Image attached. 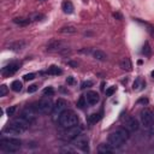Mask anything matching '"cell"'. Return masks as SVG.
I'll use <instances>...</instances> for the list:
<instances>
[{
	"label": "cell",
	"mask_w": 154,
	"mask_h": 154,
	"mask_svg": "<svg viewBox=\"0 0 154 154\" xmlns=\"http://www.w3.org/2000/svg\"><path fill=\"white\" fill-rule=\"evenodd\" d=\"M142 54H145L147 57H149L152 54V48H150V46H149L148 42H145V45L142 47Z\"/></svg>",
	"instance_id": "26"
},
{
	"label": "cell",
	"mask_w": 154,
	"mask_h": 154,
	"mask_svg": "<svg viewBox=\"0 0 154 154\" xmlns=\"http://www.w3.org/2000/svg\"><path fill=\"white\" fill-rule=\"evenodd\" d=\"M137 102L139 104H148V99H140Z\"/></svg>",
	"instance_id": "36"
},
{
	"label": "cell",
	"mask_w": 154,
	"mask_h": 154,
	"mask_svg": "<svg viewBox=\"0 0 154 154\" xmlns=\"http://www.w3.org/2000/svg\"><path fill=\"white\" fill-rule=\"evenodd\" d=\"M140 118H141V123L146 129H150L154 122V113L152 110L149 108H143L140 112Z\"/></svg>",
	"instance_id": "7"
},
{
	"label": "cell",
	"mask_w": 154,
	"mask_h": 154,
	"mask_svg": "<svg viewBox=\"0 0 154 154\" xmlns=\"http://www.w3.org/2000/svg\"><path fill=\"white\" fill-rule=\"evenodd\" d=\"M22 88H23V84H22L21 81H13L12 84H11V89H12L13 92H17V93L21 92Z\"/></svg>",
	"instance_id": "24"
},
{
	"label": "cell",
	"mask_w": 154,
	"mask_h": 154,
	"mask_svg": "<svg viewBox=\"0 0 154 154\" xmlns=\"http://www.w3.org/2000/svg\"><path fill=\"white\" fill-rule=\"evenodd\" d=\"M145 87H146V82L141 78V77H139V78L135 80V82H134V84H132V89H134V90H136V92L142 90Z\"/></svg>",
	"instance_id": "17"
},
{
	"label": "cell",
	"mask_w": 154,
	"mask_h": 154,
	"mask_svg": "<svg viewBox=\"0 0 154 154\" xmlns=\"http://www.w3.org/2000/svg\"><path fill=\"white\" fill-rule=\"evenodd\" d=\"M19 68H21V63H19V62H12L9 65H6L5 68H3L1 75L4 77H9V76L13 75L15 72H17L19 70Z\"/></svg>",
	"instance_id": "11"
},
{
	"label": "cell",
	"mask_w": 154,
	"mask_h": 154,
	"mask_svg": "<svg viewBox=\"0 0 154 154\" xmlns=\"http://www.w3.org/2000/svg\"><path fill=\"white\" fill-rule=\"evenodd\" d=\"M124 126L126 130L129 131H137L139 128H140V124H139V121L134 117H129L125 119V123H124Z\"/></svg>",
	"instance_id": "12"
},
{
	"label": "cell",
	"mask_w": 154,
	"mask_h": 154,
	"mask_svg": "<svg viewBox=\"0 0 154 154\" xmlns=\"http://www.w3.org/2000/svg\"><path fill=\"white\" fill-rule=\"evenodd\" d=\"M34 78H35V73H27V75L23 76V80L24 81H31Z\"/></svg>",
	"instance_id": "30"
},
{
	"label": "cell",
	"mask_w": 154,
	"mask_h": 154,
	"mask_svg": "<svg viewBox=\"0 0 154 154\" xmlns=\"http://www.w3.org/2000/svg\"><path fill=\"white\" fill-rule=\"evenodd\" d=\"M149 130H152V132H154V122H153V125H152V128Z\"/></svg>",
	"instance_id": "38"
},
{
	"label": "cell",
	"mask_w": 154,
	"mask_h": 154,
	"mask_svg": "<svg viewBox=\"0 0 154 154\" xmlns=\"http://www.w3.org/2000/svg\"><path fill=\"white\" fill-rule=\"evenodd\" d=\"M25 45L27 44L24 41H15V42H11L7 47L11 51H19V49H23L25 47Z\"/></svg>",
	"instance_id": "16"
},
{
	"label": "cell",
	"mask_w": 154,
	"mask_h": 154,
	"mask_svg": "<svg viewBox=\"0 0 154 154\" xmlns=\"http://www.w3.org/2000/svg\"><path fill=\"white\" fill-rule=\"evenodd\" d=\"M152 77H153V78H154V71L152 72Z\"/></svg>",
	"instance_id": "39"
},
{
	"label": "cell",
	"mask_w": 154,
	"mask_h": 154,
	"mask_svg": "<svg viewBox=\"0 0 154 154\" xmlns=\"http://www.w3.org/2000/svg\"><path fill=\"white\" fill-rule=\"evenodd\" d=\"M7 94V87L5 84H3L0 87V96H5Z\"/></svg>",
	"instance_id": "31"
},
{
	"label": "cell",
	"mask_w": 154,
	"mask_h": 154,
	"mask_svg": "<svg viewBox=\"0 0 154 154\" xmlns=\"http://www.w3.org/2000/svg\"><path fill=\"white\" fill-rule=\"evenodd\" d=\"M31 22V19L29 17H15L13 18V23L21 27H25Z\"/></svg>",
	"instance_id": "14"
},
{
	"label": "cell",
	"mask_w": 154,
	"mask_h": 154,
	"mask_svg": "<svg viewBox=\"0 0 154 154\" xmlns=\"http://www.w3.org/2000/svg\"><path fill=\"white\" fill-rule=\"evenodd\" d=\"M99 153H102V154H106V153H112L114 150V147H112L110 143H101L98 148Z\"/></svg>",
	"instance_id": "18"
},
{
	"label": "cell",
	"mask_w": 154,
	"mask_h": 154,
	"mask_svg": "<svg viewBox=\"0 0 154 154\" xmlns=\"http://www.w3.org/2000/svg\"><path fill=\"white\" fill-rule=\"evenodd\" d=\"M72 145L76 148L81 149L82 152H89V139H88V136H86V135L80 134L78 136L72 140Z\"/></svg>",
	"instance_id": "8"
},
{
	"label": "cell",
	"mask_w": 154,
	"mask_h": 154,
	"mask_svg": "<svg viewBox=\"0 0 154 154\" xmlns=\"http://www.w3.org/2000/svg\"><path fill=\"white\" fill-rule=\"evenodd\" d=\"M15 111H16V106H12V107H10V108L6 110V113H7V116H13Z\"/></svg>",
	"instance_id": "34"
},
{
	"label": "cell",
	"mask_w": 154,
	"mask_h": 154,
	"mask_svg": "<svg viewBox=\"0 0 154 154\" xmlns=\"http://www.w3.org/2000/svg\"><path fill=\"white\" fill-rule=\"evenodd\" d=\"M81 134V128L80 126H71V128H65V130L62 132V139L65 141H72L75 137H77Z\"/></svg>",
	"instance_id": "9"
},
{
	"label": "cell",
	"mask_w": 154,
	"mask_h": 154,
	"mask_svg": "<svg viewBox=\"0 0 154 154\" xmlns=\"http://www.w3.org/2000/svg\"><path fill=\"white\" fill-rule=\"evenodd\" d=\"M46 49L48 52H60V51L66 49V44L62 40H52L47 44Z\"/></svg>",
	"instance_id": "10"
},
{
	"label": "cell",
	"mask_w": 154,
	"mask_h": 154,
	"mask_svg": "<svg viewBox=\"0 0 154 154\" xmlns=\"http://www.w3.org/2000/svg\"><path fill=\"white\" fill-rule=\"evenodd\" d=\"M119 66H121L122 70H126V71H131V69H132L131 62H130V59H128V58H124V59L121 62Z\"/></svg>",
	"instance_id": "20"
},
{
	"label": "cell",
	"mask_w": 154,
	"mask_h": 154,
	"mask_svg": "<svg viewBox=\"0 0 154 154\" xmlns=\"http://www.w3.org/2000/svg\"><path fill=\"white\" fill-rule=\"evenodd\" d=\"M92 55L94 57V59L100 60V62H105V60L107 59L106 53L102 52V51H100V49H94V51H92Z\"/></svg>",
	"instance_id": "15"
},
{
	"label": "cell",
	"mask_w": 154,
	"mask_h": 154,
	"mask_svg": "<svg viewBox=\"0 0 154 154\" xmlns=\"http://www.w3.org/2000/svg\"><path fill=\"white\" fill-rule=\"evenodd\" d=\"M76 31H77V29L73 25H66V27H63L59 29V33H62V34H75Z\"/></svg>",
	"instance_id": "21"
},
{
	"label": "cell",
	"mask_w": 154,
	"mask_h": 154,
	"mask_svg": "<svg viewBox=\"0 0 154 154\" xmlns=\"http://www.w3.org/2000/svg\"><path fill=\"white\" fill-rule=\"evenodd\" d=\"M62 9H63V11H64L65 13H68V15H70V13L73 12V5H72L71 1H69V0H65V1H63Z\"/></svg>",
	"instance_id": "19"
},
{
	"label": "cell",
	"mask_w": 154,
	"mask_h": 154,
	"mask_svg": "<svg viewBox=\"0 0 154 154\" xmlns=\"http://www.w3.org/2000/svg\"><path fill=\"white\" fill-rule=\"evenodd\" d=\"M22 147V142L18 139L13 137H4L0 140V149L5 153H16Z\"/></svg>",
	"instance_id": "3"
},
{
	"label": "cell",
	"mask_w": 154,
	"mask_h": 154,
	"mask_svg": "<svg viewBox=\"0 0 154 154\" xmlns=\"http://www.w3.org/2000/svg\"><path fill=\"white\" fill-rule=\"evenodd\" d=\"M100 118H101V114H100V113H93V114H90L89 117H88V123L95 124Z\"/></svg>",
	"instance_id": "23"
},
{
	"label": "cell",
	"mask_w": 154,
	"mask_h": 154,
	"mask_svg": "<svg viewBox=\"0 0 154 154\" xmlns=\"http://www.w3.org/2000/svg\"><path fill=\"white\" fill-rule=\"evenodd\" d=\"M93 86V82L92 81H84L81 83V89H86V88H89Z\"/></svg>",
	"instance_id": "29"
},
{
	"label": "cell",
	"mask_w": 154,
	"mask_h": 154,
	"mask_svg": "<svg viewBox=\"0 0 154 154\" xmlns=\"http://www.w3.org/2000/svg\"><path fill=\"white\" fill-rule=\"evenodd\" d=\"M38 1H46V0H38Z\"/></svg>",
	"instance_id": "40"
},
{
	"label": "cell",
	"mask_w": 154,
	"mask_h": 154,
	"mask_svg": "<svg viewBox=\"0 0 154 154\" xmlns=\"http://www.w3.org/2000/svg\"><path fill=\"white\" fill-rule=\"evenodd\" d=\"M86 100H87V104H88V105L94 106V105H96V104L100 101V96H99V94L96 93V92L90 90V92H88L87 95H86Z\"/></svg>",
	"instance_id": "13"
},
{
	"label": "cell",
	"mask_w": 154,
	"mask_h": 154,
	"mask_svg": "<svg viewBox=\"0 0 154 154\" xmlns=\"http://www.w3.org/2000/svg\"><path fill=\"white\" fill-rule=\"evenodd\" d=\"M47 73H48V75H55V76H58V75H62V73H63V70H62L60 68L55 66V65H52V66L47 70Z\"/></svg>",
	"instance_id": "22"
},
{
	"label": "cell",
	"mask_w": 154,
	"mask_h": 154,
	"mask_svg": "<svg viewBox=\"0 0 154 154\" xmlns=\"http://www.w3.org/2000/svg\"><path fill=\"white\" fill-rule=\"evenodd\" d=\"M31 22H38V21H42V19H45V15H41V13H33L30 17Z\"/></svg>",
	"instance_id": "25"
},
{
	"label": "cell",
	"mask_w": 154,
	"mask_h": 154,
	"mask_svg": "<svg viewBox=\"0 0 154 154\" xmlns=\"http://www.w3.org/2000/svg\"><path fill=\"white\" fill-rule=\"evenodd\" d=\"M68 106H69V102L64 99H58L53 106V110H52V116H53V121H57L59 119L60 114L68 110Z\"/></svg>",
	"instance_id": "6"
},
{
	"label": "cell",
	"mask_w": 154,
	"mask_h": 154,
	"mask_svg": "<svg viewBox=\"0 0 154 154\" xmlns=\"http://www.w3.org/2000/svg\"><path fill=\"white\" fill-rule=\"evenodd\" d=\"M37 88H38V87H37L36 84H31V86L28 87V93H30V94H31V93H35V92L37 90Z\"/></svg>",
	"instance_id": "32"
},
{
	"label": "cell",
	"mask_w": 154,
	"mask_h": 154,
	"mask_svg": "<svg viewBox=\"0 0 154 154\" xmlns=\"http://www.w3.org/2000/svg\"><path fill=\"white\" fill-rule=\"evenodd\" d=\"M129 130H126L125 128H121L117 129L116 131L111 132L108 135V143L114 147V148H119L122 147L129 139Z\"/></svg>",
	"instance_id": "1"
},
{
	"label": "cell",
	"mask_w": 154,
	"mask_h": 154,
	"mask_svg": "<svg viewBox=\"0 0 154 154\" xmlns=\"http://www.w3.org/2000/svg\"><path fill=\"white\" fill-rule=\"evenodd\" d=\"M44 95H46V96H52V95H54V89H53L52 87L45 88V89H44Z\"/></svg>",
	"instance_id": "28"
},
{
	"label": "cell",
	"mask_w": 154,
	"mask_h": 154,
	"mask_svg": "<svg viewBox=\"0 0 154 154\" xmlns=\"http://www.w3.org/2000/svg\"><path fill=\"white\" fill-rule=\"evenodd\" d=\"M86 104H87V100H86V96H81V98H80V100H78V102H77V106H78L80 108H84Z\"/></svg>",
	"instance_id": "27"
},
{
	"label": "cell",
	"mask_w": 154,
	"mask_h": 154,
	"mask_svg": "<svg viewBox=\"0 0 154 154\" xmlns=\"http://www.w3.org/2000/svg\"><path fill=\"white\" fill-rule=\"evenodd\" d=\"M113 16H114V17H118V18H122V17H121V15H119V13H114V15H113Z\"/></svg>",
	"instance_id": "37"
},
{
	"label": "cell",
	"mask_w": 154,
	"mask_h": 154,
	"mask_svg": "<svg viewBox=\"0 0 154 154\" xmlns=\"http://www.w3.org/2000/svg\"><path fill=\"white\" fill-rule=\"evenodd\" d=\"M58 122H59V124L63 128H71V126H75L78 124V116L71 110H65L60 114Z\"/></svg>",
	"instance_id": "4"
},
{
	"label": "cell",
	"mask_w": 154,
	"mask_h": 154,
	"mask_svg": "<svg viewBox=\"0 0 154 154\" xmlns=\"http://www.w3.org/2000/svg\"><path fill=\"white\" fill-rule=\"evenodd\" d=\"M66 82H68V84H71V86L76 83V81H75V78H73L72 76H69V77H68V78H66Z\"/></svg>",
	"instance_id": "35"
},
{
	"label": "cell",
	"mask_w": 154,
	"mask_h": 154,
	"mask_svg": "<svg viewBox=\"0 0 154 154\" xmlns=\"http://www.w3.org/2000/svg\"><path fill=\"white\" fill-rule=\"evenodd\" d=\"M30 123L28 121H25L23 117H19L13 119L10 124H7L4 129V132L6 134H11V135H19L23 134L28 128H29Z\"/></svg>",
	"instance_id": "2"
},
{
	"label": "cell",
	"mask_w": 154,
	"mask_h": 154,
	"mask_svg": "<svg viewBox=\"0 0 154 154\" xmlns=\"http://www.w3.org/2000/svg\"><path fill=\"white\" fill-rule=\"evenodd\" d=\"M114 92H116V87H110V88L106 90V96H112Z\"/></svg>",
	"instance_id": "33"
},
{
	"label": "cell",
	"mask_w": 154,
	"mask_h": 154,
	"mask_svg": "<svg viewBox=\"0 0 154 154\" xmlns=\"http://www.w3.org/2000/svg\"><path fill=\"white\" fill-rule=\"evenodd\" d=\"M53 102L51 99H41L36 102H34L31 105V108L36 112V113H40V114H47L49 112H52L53 110Z\"/></svg>",
	"instance_id": "5"
}]
</instances>
